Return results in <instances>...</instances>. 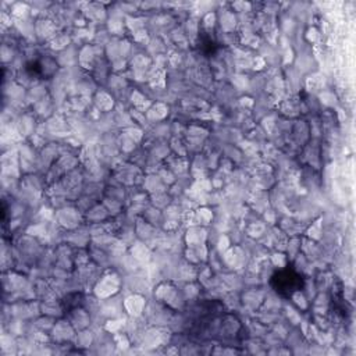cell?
Here are the masks:
<instances>
[{
	"label": "cell",
	"instance_id": "1",
	"mask_svg": "<svg viewBox=\"0 0 356 356\" xmlns=\"http://www.w3.org/2000/svg\"><path fill=\"white\" fill-rule=\"evenodd\" d=\"M271 288L282 298H291L305 285V278L299 270L292 266L277 270L270 280Z\"/></svg>",
	"mask_w": 356,
	"mask_h": 356
},
{
	"label": "cell",
	"instance_id": "2",
	"mask_svg": "<svg viewBox=\"0 0 356 356\" xmlns=\"http://www.w3.org/2000/svg\"><path fill=\"white\" fill-rule=\"evenodd\" d=\"M25 70L31 76L44 79L57 70V64L50 57L43 56L42 58H33L28 61L25 65Z\"/></svg>",
	"mask_w": 356,
	"mask_h": 356
}]
</instances>
